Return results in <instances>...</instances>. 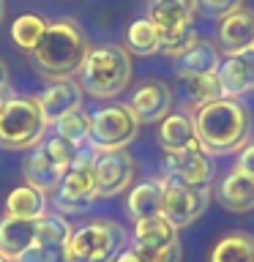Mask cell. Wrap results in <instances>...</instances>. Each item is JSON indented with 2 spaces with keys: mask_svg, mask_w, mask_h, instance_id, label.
I'll use <instances>...</instances> for the list:
<instances>
[{
  "mask_svg": "<svg viewBox=\"0 0 254 262\" xmlns=\"http://www.w3.org/2000/svg\"><path fill=\"white\" fill-rule=\"evenodd\" d=\"M180 90H183L186 101L194 106L210 104L221 98V82L219 74H200V77H180Z\"/></svg>",
  "mask_w": 254,
  "mask_h": 262,
  "instance_id": "484cf974",
  "label": "cell"
},
{
  "mask_svg": "<svg viewBox=\"0 0 254 262\" xmlns=\"http://www.w3.org/2000/svg\"><path fill=\"white\" fill-rule=\"evenodd\" d=\"M219 202L235 213L254 210V178L241 169H232L219 183Z\"/></svg>",
  "mask_w": 254,
  "mask_h": 262,
  "instance_id": "44dd1931",
  "label": "cell"
},
{
  "mask_svg": "<svg viewBox=\"0 0 254 262\" xmlns=\"http://www.w3.org/2000/svg\"><path fill=\"white\" fill-rule=\"evenodd\" d=\"M194 128L205 153H232L249 142L251 115L249 106L235 98H216L210 104L197 106Z\"/></svg>",
  "mask_w": 254,
  "mask_h": 262,
  "instance_id": "6da1fadb",
  "label": "cell"
},
{
  "mask_svg": "<svg viewBox=\"0 0 254 262\" xmlns=\"http://www.w3.org/2000/svg\"><path fill=\"white\" fill-rule=\"evenodd\" d=\"M219 44L227 55L254 49V11L251 8H238L219 19Z\"/></svg>",
  "mask_w": 254,
  "mask_h": 262,
  "instance_id": "2e32d148",
  "label": "cell"
},
{
  "mask_svg": "<svg viewBox=\"0 0 254 262\" xmlns=\"http://www.w3.org/2000/svg\"><path fill=\"white\" fill-rule=\"evenodd\" d=\"M131 82V57L123 47H93L79 66V88L93 98H112Z\"/></svg>",
  "mask_w": 254,
  "mask_h": 262,
  "instance_id": "3957f363",
  "label": "cell"
},
{
  "mask_svg": "<svg viewBox=\"0 0 254 262\" xmlns=\"http://www.w3.org/2000/svg\"><path fill=\"white\" fill-rule=\"evenodd\" d=\"M200 8L213 19H224L227 14L243 8V0H200Z\"/></svg>",
  "mask_w": 254,
  "mask_h": 262,
  "instance_id": "1f68e13d",
  "label": "cell"
},
{
  "mask_svg": "<svg viewBox=\"0 0 254 262\" xmlns=\"http://www.w3.org/2000/svg\"><path fill=\"white\" fill-rule=\"evenodd\" d=\"M126 249V229L110 219L88 221L69 237V262H112Z\"/></svg>",
  "mask_w": 254,
  "mask_h": 262,
  "instance_id": "5b68a950",
  "label": "cell"
},
{
  "mask_svg": "<svg viewBox=\"0 0 254 262\" xmlns=\"http://www.w3.org/2000/svg\"><path fill=\"white\" fill-rule=\"evenodd\" d=\"M14 262H69L63 246H44V243H33L28 251H22Z\"/></svg>",
  "mask_w": 254,
  "mask_h": 262,
  "instance_id": "f546056e",
  "label": "cell"
},
{
  "mask_svg": "<svg viewBox=\"0 0 254 262\" xmlns=\"http://www.w3.org/2000/svg\"><path fill=\"white\" fill-rule=\"evenodd\" d=\"M180 77H200V74H216L221 66L219 49L202 38H194L178 57H172Z\"/></svg>",
  "mask_w": 254,
  "mask_h": 262,
  "instance_id": "d6986e66",
  "label": "cell"
},
{
  "mask_svg": "<svg viewBox=\"0 0 254 262\" xmlns=\"http://www.w3.org/2000/svg\"><path fill=\"white\" fill-rule=\"evenodd\" d=\"M8 90V69H6V63L0 60V93H6Z\"/></svg>",
  "mask_w": 254,
  "mask_h": 262,
  "instance_id": "d590c367",
  "label": "cell"
},
{
  "mask_svg": "<svg viewBox=\"0 0 254 262\" xmlns=\"http://www.w3.org/2000/svg\"><path fill=\"white\" fill-rule=\"evenodd\" d=\"M131 112L137 115L139 123H156L164 115H170L172 106V90L161 79H151L131 96Z\"/></svg>",
  "mask_w": 254,
  "mask_h": 262,
  "instance_id": "5bb4252c",
  "label": "cell"
},
{
  "mask_svg": "<svg viewBox=\"0 0 254 262\" xmlns=\"http://www.w3.org/2000/svg\"><path fill=\"white\" fill-rule=\"evenodd\" d=\"M98 196H118L134 180V159L126 150H98L93 156Z\"/></svg>",
  "mask_w": 254,
  "mask_h": 262,
  "instance_id": "30bf717a",
  "label": "cell"
},
{
  "mask_svg": "<svg viewBox=\"0 0 254 262\" xmlns=\"http://www.w3.org/2000/svg\"><path fill=\"white\" fill-rule=\"evenodd\" d=\"M44 150L52 156V159L60 164V167H66V169H69V164L79 156V147H74L71 142H66V139L57 137V134H52V137L44 142Z\"/></svg>",
  "mask_w": 254,
  "mask_h": 262,
  "instance_id": "4dcf8cb0",
  "label": "cell"
},
{
  "mask_svg": "<svg viewBox=\"0 0 254 262\" xmlns=\"http://www.w3.org/2000/svg\"><path fill=\"white\" fill-rule=\"evenodd\" d=\"M134 251L142 262H180V243L170 246V249H156V251H147V249H134Z\"/></svg>",
  "mask_w": 254,
  "mask_h": 262,
  "instance_id": "d6a6232c",
  "label": "cell"
},
{
  "mask_svg": "<svg viewBox=\"0 0 254 262\" xmlns=\"http://www.w3.org/2000/svg\"><path fill=\"white\" fill-rule=\"evenodd\" d=\"M47 19H41L38 14H22V16H16L14 25H11V38H14V44L22 49V52H33V49L38 47V41L41 36H44V30H47Z\"/></svg>",
  "mask_w": 254,
  "mask_h": 262,
  "instance_id": "4316f807",
  "label": "cell"
},
{
  "mask_svg": "<svg viewBox=\"0 0 254 262\" xmlns=\"http://www.w3.org/2000/svg\"><path fill=\"white\" fill-rule=\"evenodd\" d=\"M164 172H167V178L192 188H208L213 180V164L205 150H167Z\"/></svg>",
  "mask_w": 254,
  "mask_h": 262,
  "instance_id": "8fae6325",
  "label": "cell"
},
{
  "mask_svg": "<svg viewBox=\"0 0 254 262\" xmlns=\"http://www.w3.org/2000/svg\"><path fill=\"white\" fill-rule=\"evenodd\" d=\"M112 262H142V259L137 257V251L131 249V246H126V249H123V251L118 254V257L112 259Z\"/></svg>",
  "mask_w": 254,
  "mask_h": 262,
  "instance_id": "e575fe53",
  "label": "cell"
},
{
  "mask_svg": "<svg viewBox=\"0 0 254 262\" xmlns=\"http://www.w3.org/2000/svg\"><path fill=\"white\" fill-rule=\"evenodd\" d=\"M47 120L38 106V98L14 96L3 98L0 106V145L8 150H28L44 139Z\"/></svg>",
  "mask_w": 254,
  "mask_h": 262,
  "instance_id": "277c9868",
  "label": "cell"
},
{
  "mask_svg": "<svg viewBox=\"0 0 254 262\" xmlns=\"http://www.w3.org/2000/svg\"><path fill=\"white\" fill-rule=\"evenodd\" d=\"M159 186H161V216L175 229L194 224L202 216L205 205H208V188L183 186L167 175L159 180Z\"/></svg>",
  "mask_w": 254,
  "mask_h": 262,
  "instance_id": "9c48e42d",
  "label": "cell"
},
{
  "mask_svg": "<svg viewBox=\"0 0 254 262\" xmlns=\"http://www.w3.org/2000/svg\"><path fill=\"white\" fill-rule=\"evenodd\" d=\"M55 134L63 137L66 142H71L74 147H82L85 142H90V115L82 110H74L69 115H63L55 123Z\"/></svg>",
  "mask_w": 254,
  "mask_h": 262,
  "instance_id": "83f0119b",
  "label": "cell"
},
{
  "mask_svg": "<svg viewBox=\"0 0 254 262\" xmlns=\"http://www.w3.org/2000/svg\"><path fill=\"white\" fill-rule=\"evenodd\" d=\"M235 169H241V172H246V175L254 178V139L241 147V159H238V167Z\"/></svg>",
  "mask_w": 254,
  "mask_h": 262,
  "instance_id": "836d02e7",
  "label": "cell"
},
{
  "mask_svg": "<svg viewBox=\"0 0 254 262\" xmlns=\"http://www.w3.org/2000/svg\"><path fill=\"white\" fill-rule=\"evenodd\" d=\"M71 224L66 221L60 213H44L38 219V232H36V243H44V246H69V237H71Z\"/></svg>",
  "mask_w": 254,
  "mask_h": 262,
  "instance_id": "f1b7e54d",
  "label": "cell"
},
{
  "mask_svg": "<svg viewBox=\"0 0 254 262\" xmlns=\"http://www.w3.org/2000/svg\"><path fill=\"white\" fill-rule=\"evenodd\" d=\"M90 47L88 38L71 19L49 22L38 47L33 49L36 69L49 79H69L74 71H79L82 60L88 57Z\"/></svg>",
  "mask_w": 254,
  "mask_h": 262,
  "instance_id": "7a4b0ae2",
  "label": "cell"
},
{
  "mask_svg": "<svg viewBox=\"0 0 254 262\" xmlns=\"http://www.w3.org/2000/svg\"><path fill=\"white\" fill-rule=\"evenodd\" d=\"M126 52L142 55V57L161 52V36H159L156 25L147 19V16H142V19L129 25V30H126Z\"/></svg>",
  "mask_w": 254,
  "mask_h": 262,
  "instance_id": "603a6c76",
  "label": "cell"
},
{
  "mask_svg": "<svg viewBox=\"0 0 254 262\" xmlns=\"http://www.w3.org/2000/svg\"><path fill=\"white\" fill-rule=\"evenodd\" d=\"M175 243H180L178 241V229L172 227L161 213L153 216V219L134 221V249L156 251V249H170V246H175Z\"/></svg>",
  "mask_w": 254,
  "mask_h": 262,
  "instance_id": "ffe728a7",
  "label": "cell"
},
{
  "mask_svg": "<svg viewBox=\"0 0 254 262\" xmlns=\"http://www.w3.org/2000/svg\"><path fill=\"white\" fill-rule=\"evenodd\" d=\"M36 232H38V219H14V216L0 219V254H6L14 262L22 251H28L36 243Z\"/></svg>",
  "mask_w": 254,
  "mask_h": 262,
  "instance_id": "ac0fdd59",
  "label": "cell"
},
{
  "mask_svg": "<svg viewBox=\"0 0 254 262\" xmlns=\"http://www.w3.org/2000/svg\"><path fill=\"white\" fill-rule=\"evenodd\" d=\"M210 262H254V237L246 232L224 235L213 246Z\"/></svg>",
  "mask_w": 254,
  "mask_h": 262,
  "instance_id": "cb8c5ba5",
  "label": "cell"
},
{
  "mask_svg": "<svg viewBox=\"0 0 254 262\" xmlns=\"http://www.w3.org/2000/svg\"><path fill=\"white\" fill-rule=\"evenodd\" d=\"M159 145L164 150H205L194 128V118L186 112H170L161 118Z\"/></svg>",
  "mask_w": 254,
  "mask_h": 262,
  "instance_id": "9a60e30c",
  "label": "cell"
},
{
  "mask_svg": "<svg viewBox=\"0 0 254 262\" xmlns=\"http://www.w3.org/2000/svg\"><path fill=\"white\" fill-rule=\"evenodd\" d=\"M139 131V120L129 104H110L90 115V145L96 150H123Z\"/></svg>",
  "mask_w": 254,
  "mask_h": 262,
  "instance_id": "52a82bcc",
  "label": "cell"
},
{
  "mask_svg": "<svg viewBox=\"0 0 254 262\" xmlns=\"http://www.w3.org/2000/svg\"><path fill=\"white\" fill-rule=\"evenodd\" d=\"M47 213V194L33 186H16L6 200V216L14 219H41Z\"/></svg>",
  "mask_w": 254,
  "mask_h": 262,
  "instance_id": "7402d4cb",
  "label": "cell"
},
{
  "mask_svg": "<svg viewBox=\"0 0 254 262\" xmlns=\"http://www.w3.org/2000/svg\"><path fill=\"white\" fill-rule=\"evenodd\" d=\"M219 82H221V98L243 96L254 88V49L227 55L219 66Z\"/></svg>",
  "mask_w": 254,
  "mask_h": 262,
  "instance_id": "7c38bea8",
  "label": "cell"
},
{
  "mask_svg": "<svg viewBox=\"0 0 254 262\" xmlns=\"http://www.w3.org/2000/svg\"><path fill=\"white\" fill-rule=\"evenodd\" d=\"M93 200H98L93 156L79 150V156L69 164L60 186H57V208L66 213H77V210H85Z\"/></svg>",
  "mask_w": 254,
  "mask_h": 262,
  "instance_id": "ba28073f",
  "label": "cell"
},
{
  "mask_svg": "<svg viewBox=\"0 0 254 262\" xmlns=\"http://www.w3.org/2000/svg\"><path fill=\"white\" fill-rule=\"evenodd\" d=\"M197 8H200V0H151L147 3V19L159 30L164 55L178 57L197 38L192 30Z\"/></svg>",
  "mask_w": 254,
  "mask_h": 262,
  "instance_id": "8992f818",
  "label": "cell"
},
{
  "mask_svg": "<svg viewBox=\"0 0 254 262\" xmlns=\"http://www.w3.org/2000/svg\"><path fill=\"white\" fill-rule=\"evenodd\" d=\"M82 96H85V90H82L71 77L69 79H57L52 88H47L44 93L38 96V106H41V112H44L47 126L49 123H57L63 115L79 110Z\"/></svg>",
  "mask_w": 254,
  "mask_h": 262,
  "instance_id": "4fadbf2b",
  "label": "cell"
},
{
  "mask_svg": "<svg viewBox=\"0 0 254 262\" xmlns=\"http://www.w3.org/2000/svg\"><path fill=\"white\" fill-rule=\"evenodd\" d=\"M129 213L139 219H153L161 213V186L159 180H147V183H139L131 188L129 194Z\"/></svg>",
  "mask_w": 254,
  "mask_h": 262,
  "instance_id": "d4e9b609",
  "label": "cell"
},
{
  "mask_svg": "<svg viewBox=\"0 0 254 262\" xmlns=\"http://www.w3.org/2000/svg\"><path fill=\"white\" fill-rule=\"evenodd\" d=\"M3 16H6V0H0V22H3Z\"/></svg>",
  "mask_w": 254,
  "mask_h": 262,
  "instance_id": "8d00e7d4",
  "label": "cell"
},
{
  "mask_svg": "<svg viewBox=\"0 0 254 262\" xmlns=\"http://www.w3.org/2000/svg\"><path fill=\"white\" fill-rule=\"evenodd\" d=\"M63 175H66V167H60V164L44 150V145L36 147V153H30L28 164H25V180H28V186L38 188V191L47 194V196L57 191Z\"/></svg>",
  "mask_w": 254,
  "mask_h": 262,
  "instance_id": "e0dca14e",
  "label": "cell"
},
{
  "mask_svg": "<svg viewBox=\"0 0 254 262\" xmlns=\"http://www.w3.org/2000/svg\"><path fill=\"white\" fill-rule=\"evenodd\" d=\"M0 262H11V259H8V257H6V254H0Z\"/></svg>",
  "mask_w": 254,
  "mask_h": 262,
  "instance_id": "74e56055",
  "label": "cell"
},
{
  "mask_svg": "<svg viewBox=\"0 0 254 262\" xmlns=\"http://www.w3.org/2000/svg\"><path fill=\"white\" fill-rule=\"evenodd\" d=\"M0 106H3V93H0Z\"/></svg>",
  "mask_w": 254,
  "mask_h": 262,
  "instance_id": "f35d334b",
  "label": "cell"
}]
</instances>
